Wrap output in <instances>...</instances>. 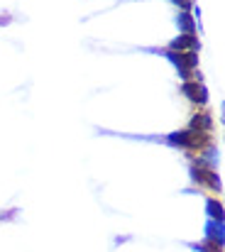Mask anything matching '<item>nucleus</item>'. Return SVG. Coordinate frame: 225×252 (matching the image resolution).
I'll return each mask as SVG.
<instances>
[{"mask_svg":"<svg viewBox=\"0 0 225 252\" xmlns=\"http://www.w3.org/2000/svg\"><path fill=\"white\" fill-rule=\"evenodd\" d=\"M166 142L171 147H181V150H189V152H203L208 145H211V132H198V130H176L166 137Z\"/></svg>","mask_w":225,"mask_h":252,"instance_id":"f257e3e1","label":"nucleus"},{"mask_svg":"<svg viewBox=\"0 0 225 252\" xmlns=\"http://www.w3.org/2000/svg\"><path fill=\"white\" fill-rule=\"evenodd\" d=\"M164 57L176 66L179 76L184 81H191L193 79V71L198 69V52H164Z\"/></svg>","mask_w":225,"mask_h":252,"instance_id":"f03ea898","label":"nucleus"},{"mask_svg":"<svg viewBox=\"0 0 225 252\" xmlns=\"http://www.w3.org/2000/svg\"><path fill=\"white\" fill-rule=\"evenodd\" d=\"M181 93H184L191 103H198V105H206V103H208V88H206L203 81H196V79L184 81V84H181Z\"/></svg>","mask_w":225,"mask_h":252,"instance_id":"7ed1b4c3","label":"nucleus"},{"mask_svg":"<svg viewBox=\"0 0 225 252\" xmlns=\"http://www.w3.org/2000/svg\"><path fill=\"white\" fill-rule=\"evenodd\" d=\"M198 37L196 34H179L176 39L169 42V52H198Z\"/></svg>","mask_w":225,"mask_h":252,"instance_id":"20e7f679","label":"nucleus"},{"mask_svg":"<svg viewBox=\"0 0 225 252\" xmlns=\"http://www.w3.org/2000/svg\"><path fill=\"white\" fill-rule=\"evenodd\" d=\"M176 27H179V34H196V30H198V22L193 20V15L191 12H179L176 15Z\"/></svg>","mask_w":225,"mask_h":252,"instance_id":"39448f33","label":"nucleus"},{"mask_svg":"<svg viewBox=\"0 0 225 252\" xmlns=\"http://www.w3.org/2000/svg\"><path fill=\"white\" fill-rule=\"evenodd\" d=\"M206 240L208 243H216V245H223V220H211L206 223Z\"/></svg>","mask_w":225,"mask_h":252,"instance_id":"423d86ee","label":"nucleus"},{"mask_svg":"<svg viewBox=\"0 0 225 252\" xmlns=\"http://www.w3.org/2000/svg\"><path fill=\"white\" fill-rule=\"evenodd\" d=\"M189 127H191V130H198V132H211V127H213V118H211L208 113H196Z\"/></svg>","mask_w":225,"mask_h":252,"instance_id":"0eeeda50","label":"nucleus"},{"mask_svg":"<svg viewBox=\"0 0 225 252\" xmlns=\"http://www.w3.org/2000/svg\"><path fill=\"white\" fill-rule=\"evenodd\" d=\"M206 213L211 220H223V203L218 198H208L206 201Z\"/></svg>","mask_w":225,"mask_h":252,"instance_id":"6e6552de","label":"nucleus"},{"mask_svg":"<svg viewBox=\"0 0 225 252\" xmlns=\"http://www.w3.org/2000/svg\"><path fill=\"white\" fill-rule=\"evenodd\" d=\"M193 250H198V252H223V245H216V243H201V245H191Z\"/></svg>","mask_w":225,"mask_h":252,"instance_id":"1a4fd4ad","label":"nucleus"},{"mask_svg":"<svg viewBox=\"0 0 225 252\" xmlns=\"http://www.w3.org/2000/svg\"><path fill=\"white\" fill-rule=\"evenodd\" d=\"M171 2L181 5V10H184V12H191V7H193V0H171Z\"/></svg>","mask_w":225,"mask_h":252,"instance_id":"9d476101","label":"nucleus"}]
</instances>
